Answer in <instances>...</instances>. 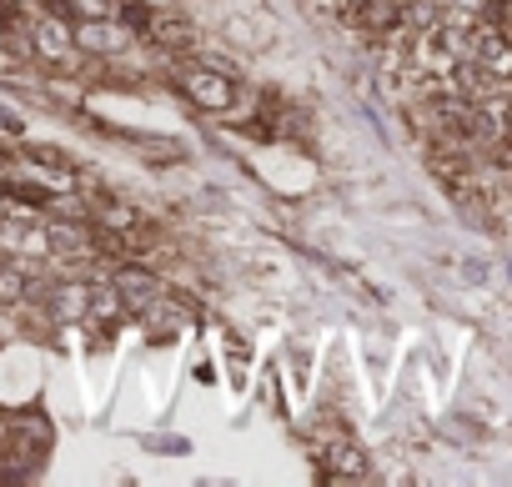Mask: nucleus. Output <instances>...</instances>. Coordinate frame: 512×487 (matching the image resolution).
Returning a JSON list of instances; mask_svg holds the SVG:
<instances>
[{
	"instance_id": "obj_1",
	"label": "nucleus",
	"mask_w": 512,
	"mask_h": 487,
	"mask_svg": "<svg viewBox=\"0 0 512 487\" xmlns=\"http://www.w3.org/2000/svg\"><path fill=\"white\" fill-rule=\"evenodd\" d=\"M131 41V31L116 16H76L71 21V46L81 56H116Z\"/></svg>"
},
{
	"instance_id": "obj_2",
	"label": "nucleus",
	"mask_w": 512,
	"mask_h": 487,
	"mask_svg": "<svg viewBox=\"0 0 512 487\" xmlns=\"http://www.w3.org/2000/svg\"><path fill=\"white\" fill-rule=\"evenodd\" d=\"M186 96L196 106H206V111H226L236 101V81L211 71V66H196V71H186Z\"/></svg>"
},
{
	"instance_id": "obj_3",
	"label": "nucleus",
	"mask_w": 512,
	"mask_h": 487,
	"mask_svg": "<svg viewBox=\"0 0 512 487\" xmlns=\"http://www.w3.org/2000/svg\"><path fill=\"white\" fill-rule=\"evenodd\" d=\"M347 16L362 36H397L402 31V0H362Z\"/></svg>"
},
{
	"instance_id": "obj_4",
	"label": "nucleus",
	"mask_w": 512,
	"mask_h": 487,
	"mask_svg": "<svg viewBox=\"0 0 512 487\" xmlns=\"http://www.w3.org/2000/svg\"><path fill=\"white\" fill-rule=\"evenodd\" d=\"M91 297H96V292H91L86 282H61V287L46 292L56 322H81V317H91Z\"/></svg>"
},
{
	"instance_id": "obj_5",
	"label": "nucleus",
	"mask_w": 512,
	"mask_h": 487,
	"mask_svg": "<svg viewBox=\"0 0 512 487\" xmlns=\"http://www.w3.org/2000/svg\"><path fill=\"white\" fill-rule=\"evenodd\" d=\"M146 36H151L161 51H186V46H196V26L181 21V16H156V11H151Z\"/></svg>"
},
{
	"instance_id": "obj_6",
	"label": "nucleus",
	"mask_w": 512,
	"mask_h": 487,
	"mask_svg": "<svg viewBox=\"0 0 512 487\" xmlns=\"http://www.w3.org/2000/svg\"><path fill=\"white\" fill-rule=\"evenodd\" d=\"M327 462H332V467H327V477H337V482H342V477H362V472H367V457H362L357 447H347V442H337V447L327 452Z\"/></svg>"
},
{
	"instance_id": "obj_7",
	"label": "nucleus",
	"mask_w": 512,
	"mask_h": 487,
	"mask_svg": "<svg viewBox=\"0 0 512 487\" xmlns=\"http://www.w3.org/2000/svg\"><path fill=\"white\" fill-rule=\"evenodd\" d=\"M26 297H31V277H26L21 267H0V302L16 307V302H26Z\"/></svg>"
},
{
	"instance_id": "obj_8",
	"label": "nucleus",
	"mask_w": 512,
	"mask_h": 487,
	"mask_svg": "<svg viewBox=\"0 0 512 487\" xmlns=\"http://www.w3.org/2000/svg\"><path fill=\"white\" fill-rule=\"evenodd\" d=\"M11 6H26V0H11Z\"/></svg>"
}]
</instances>
